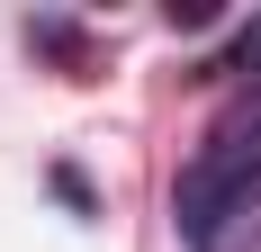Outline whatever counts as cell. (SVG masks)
<instances>
[{
	"instance_id": "2",
	"label": "cell",
	"mask_w": 261,
	"mask_h": 252,
	"mask_svg": "<svg viewBox=\"0 0 261 252\" xmlns=\"http://www.w3.org/2000/svg\"><path fill=\"white\" fill-rule=\"evenodd\" d=\"M207 72H261V18L243 27V36H234V45H225V54H216Z\"/></svg>"
},
{
	"instance_id": "1",
	"label": "cell",
	"mask_w": 261,
	"mask_h": 252,
	"mask_svg": "<svg viewBox=\"0 0 261 252\" xmlns=\"http://www.w3.org/2000/svg\"><path fill=\"white\" fill-rule=\"evenodd\" d=\"M252 189H261V90H243V99L207 126V144L189 153V171H180V198H171L180 243L216 252V234L252 207Z\"/></svg>"
}]
</instances>
